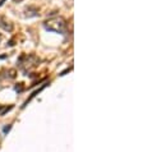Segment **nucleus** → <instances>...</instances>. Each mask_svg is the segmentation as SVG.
I'll use <instances>...</instances> for the list:
<instances>
[{
  "mask_svg": "<svg viewBox=\"0 0 143 152\" xmlns=\"http://www.w3.org/2000/svg\"><path fill=\"white\" fill-rule=\"evenodd\" d=\"M0 27H1L4 31H7V32H12L13 31V23L10 22L9 19H7L5 17H0Z\"/></svg>",
  "mask_w": 143,
  "mask_h": 152,
  "instance_id": "nucleus-3",
  "label": "nucleus"
},
{
  "mask_svg": "<svg viewBox=\"0 0 143 152\" xmlns=\"http://www.w3.org/2000/svg\"><path fill=\"white\" fill-rule=\"evenodd\" d=\"M12 109H13V105H10V106H1V105H0V116H3L7 111L12 110Z\"/></svg>",
  "mask_w": 143,
  "mask_h": 152,
  "instance_id": "nucleus-5",
  "label": "nucleus"
},
{
  "mask_svg": "<svg viewBox=\"0 0 143 152\" xmlns=\"http://www.w3.org/2000/svg\"><path fill=\"white\" fill-rule=\"evenodd\" d=\"M20 1H23V0H13V3H20Z\"/></svg>",
  "mask_w": 143,
  "mask_h": 152,
  "instance_id": "nucleus-6",
  "label": "nucleus"
},
{
  "mask_svg": "<svg viewBox=\"0 0 143 152\" xmlns=\"http://www.w3.org/2000/svg\"><path fill=\"white\" fill-rule=\"evenodd\" d=\"M39 63H40V59L37 58L36 55H33V54H29V55H22L19 58V60H18L19 66L24 72L35 68V66L39 65Z\"/></svg>",
  "mask_w": 143,
  "mask_h": 152,
  "instance_id": "nucleus-2",
  "label": "nucleus"
},
{
  "mask_svg": "<svg viewBox=\"0 0 143 152\" xmlns=\"http://www.w3.org/2000/svg\"><path fill=\"white\" fill-rule=\"evenodd\" d=\"M44 27L50 32L63 33L66 27V20L63 17H53L50 19H46L44 22Z\"/></svg>",
  "mask_w": 143,
  "mask_h": 152,
  "instance_id": "nucleus-1",
  "label": "nucleus"
},
{
  "mask_svg": "<svg viewBox=\"0 0 143 152\" xmlns=\"http://www.w3.org/2000/svg\"><path fill=\"white\" fill-rule=\"evenodd\" d=\"M24 15L28 17V18H32V17H39V9L36 7H28L24 9Z\"/></svg>",
  "mask_w": 143,
  "mask_h": 152,
  "instance_id": "nucleus-4",
  "label": "nucleus"
},
{
  "mask_svg": "<svg viewBox=\"0 0 143 152\" xmlns=\"http://www.w3.org/2000/svg\"><path fill=\"white\" fill-rule=\"evenodd\" d=\"M0 39H1V35H0Z\"/></svg>",
  "mask_w": 143,
  "mask_h": 152,
  "instance_id": "nucleus-7",
  "label": "nucleus"
}]
</instances>
